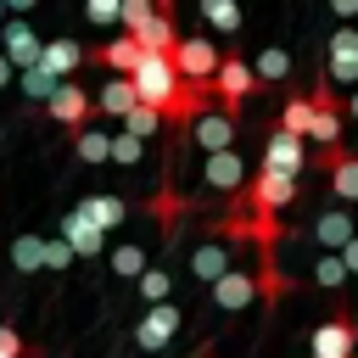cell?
<instances>
[{
	"label": "cell",
	"instance_id": "cell-30",
	"mask_svg": "<svg viewBox=\"0 0 358 358\" xmlns=\"http://www.w3.org/2000/svg\"><path fill=\"white\" fill-rule=\"evenodd\" d=\"M162 129V112H151V106H134L129 117H123V134H134L140 145H145V134H157Z\"/></svg>",
	"mask_w": 358,
	"mask_h": 358
},
{
	"label": "cell",
	"instance_id": "cell-18",
	"mask_svg": "<svg viewBox=\"0 0 358 358\" xmlns=\"http://www.w3.org/2000/svg\"><path fill=\"white\" fill-rule=\"evenodd\" d=\"M39 67H45V73H50L56 84H67V78H73V73L84 67V45H73V39H50V45H45V62H39Z\"/></svg>",
	"mask_w": 358,
	"mask_h": 358
},
{
	"label": "cell",
	"instance_id": "cell-21",
	"mask_svg": "<svg viewBox=\"0 0 358 358\" xmlns=\"http://www.w3.org/2000/svg\"><path fill=\"white\" fill-rule=\"evenodd\" d=\"M185 213H190V201L162 179V190H157V201H151V218H162V235H168V241H173V229H179V218H185Z\"/></svg>",
	"mask_w": 358,
	"mask_h": 358
},
{
	"label": "cell",
	"instance_id": "cell-40",
	"mask_svg": "<svg viewBox=\"0 0 358 358\" xmlns=\"http://www.w3.org/2000/svg\"><path fill=\"white\" fill-rule=\"evenodd\" d=\"M347 117H358V90H352V95H347Z\"/></svg>",
	"mask_w": 358,
	"mask_h": 358
},
{
	"label": "cell",
	"instance_id": "cell-27",
	"mask_svg": "<svg viewBox=\"0 0 358 358\" xmlns=\"http://www.w3.org/2000/svg\"><path fill=\"white\" fill-rule=\"evenodd\" d=\"M84 207H90V218H95L101 229H112V224H123V218H129V207H123V196H90Z\"/></svg>",
	"mask_w": 358,
	"mask_h": 358
},
{
	"label": "cell",
	"instance_id": "cell-22",
	"mask_svg": "<svg viewBox=\"0 0 358 358\" xmlns=\"http://www.w3.org/2000/svg\"><path fill=\"white\" fill-rule=\"evenodd\" d=\"M308 123H313V106H308V95H291V101L280 106V134H291V140H308Z\"/></svg>",
	"mask_w": 358,
	"mask_h": 358
},
{
	"label": "cell",
	"instance_id": "cell-24",
	"mask_svg": "<svg viewBox=\"0 0 358 358\" xmlns=\"http://www.w3.org/2000/svg\"><path fill=\"white\" fill-rule=\"evenodd\" d=\"M11 263H17L22 274H39V268H45V235H17V241H11Z\"/></svg>",
	"mask_w": 358,
	"mask_h": 358
},
{
	"label": "cell",
	"instance_id": "cell-10",
	"mask_svg": "<svg viewBox=\"0 0 358 358\" xmlns=\"http://www.w3.org/2000/svg\"><path fill=\"white\" fill-rule=\"evenodd\" d=\"M179 308L173 302H157V308H145V319L134 324V347H145V352H157V347H168L173 341V330H179Z\"/></svg>",
	"mask_w": 358,
	"mask_h": 358
},
{
	"label": "cell",
	"instance_id": "cell-7",
	"mask_svg": "<svg viewBox=\"0 0 358 358\" xmlns=\"http://www.w3.org/2000/svg\"><path fill=\"white\" fill-rule=\"evenodd\" d=\"M313 168H319V173H330L336 201H358V151H347V145L319 151V157H313Z\"/></svg>",
	"mask_w": 358,
	"mask_h": 358
},
{
	"label": "cell",
	"instance_id": "cell-17",
	"mask_svg": "<svg viewBox=\"0 0 358 358\" xmlns=\"http://www.w3.org/2000/svg\"><path fill=\"white\" fill-rule=\"evenodd\" d=\"M229 268H235V263H229V246H224L218 235H213V241H201V246L190 252V274H196V280H207V285H213V280H224Z\"/></svg>",
	"mask_w": 358,
	"mask_h": 358
},
{
	"label": "cell",
	"instance_id": "cell-14",
	"mask_svg": "<svg viewBox=\"0 0 358 358\" xmlns=\"http://www.w3.org/2000/svg\"><path fill=\"white\" fill-rule=\"evenodd\" d=\"M190 134H196V145L207 151V157H218V151H235V117H224V112H201L196 123H190Z\"/></svg>",
	"mask_w": 358,
	"mask_h": 358
},
{
	"label": "cell",
	"instance_id": "cell-23",
	"mask_svg": "<svg viewBox=\"0 0 358 358\" xmlns=\"http://www.w3.org/2000/svg\"><path fill=\"white\" fill-rule=\"evenodd\" d=\"M73 151H78L84 162H112V134H101V129L90 123V129L73 134Z\"/></svg>",
	"mask_w": 358,
	"mask_h": 358
},
{
	"label": "cell",
	"instance_id": "cell-5",
	"mask_svg": "<svg viewBox=\"0 0 358 358\" xmlns=\"http://www.w3.org/2000/svg\"><path fill=\"white\" fill-rule=\"evenodd\" d=\"M62 241H67V252L73 257H101V246H106V229L90 218V207L78 201L67 218H62Z\"/></svg>",
	"mask_w": 358,
	"mask_h": 358
},
{
	"label": "cell",
	"instance_id": "cell-19",
	"mask_svg": "<svg viewBox=\"0 0 358 358\" xmlns=\"http://www.w3.org/2000/svg\"><path fill=\"white\" fill-rule=\"evenodd\" d=\"M313 241H319L324 252H341V246L352 241V218H347L341 207H324V213L313 218Z\"/></svg>",
	"mask_w": 358,
	"mask_h": 358
},
{
	"label": "cell",
	"instance_id": "cell-8",
	"mask_svg": "<svg viewBox=\"0 0 358 358\" xmlns=\"http://www.w3.org/2000/svg\"><path fill=\"white\" fill-rule=\"evenodd\" d=\"M0 45H6V50H0V56H6V62H17V67H22V73H28V67H39V62H45V39H39V34H34V28H28V22H22V17H11V22H6V28H0Z\"/></svg>",
	"mask_w": 358,
	"mask_h": 358
},
{
	"label": "cell",
	"instance_id": "cell-28",
	"mask_svg": "<svg viewBox=\"0 0 358 358\" xmlns=\"http://www.w3.org/2000/svg\"><path fill=\"white\" fill-rule=\"evenodd\" d=\"M134 285H140V296L157 308V302H168V291H173V274H168V268H145Z\"/></svg>",
	"mask_w": 358,
	"mask_h": 358
},
{
	"label": "cell",
	"instance_id": "cell-15",
	"mask_svg": "<svg viewBox=\"0 0 358 358\" xmlns=\"http://www.w3.org/2000/svg\"><path fill=\"white\" fill-rule=\"evenodd\" d=\"M201 179H207V190L241 196V190H246V162H241L235 151H218V157H207V162H201Z\"/></svg>",
	"mask_w": 358,
	"mask_h": 358
},
{
	"label": "cell",
	"instance_id": "cell-4",
	"mask_svg": "<svg viewBox=\"0 0 358 358\" xmlns=\"http://www.w3.org/2000/svg\"><path fill=\"white\" fill-rule=\"evenodd\" d=\"M218 45L207 39V34H190V39H179V50H173V67H179V78L185 84H213L218 78Z\"/></svg>",
	"mask_w": 358,
	"mask_h": 358
},
{
	"label": "cell",
	"instance_id": "cell-13",
	"mask_svg": "<svg viewBox=\"0 0 358 358\" xmlns=\"http://www.w3.org/2000/svg\"><path fill=\"white\" fill-rule=\"evenodd\" d=\"M263 168H274V173H285V179H296L302 168H308V140H291V134H268L263 140Z\"/></svg>",
	"mask_w": 358,
	"mask_h": 358
},
{
	"label": "cell",
	"instance_id": "cell-26",
	"mask_svg": "<svg viewBox=\"0 0 358 358\" xmlns=\"http://www.w3.org/2000/svg\"><path fill=\"white\" fill-rule=\"evenodd\" d=\"M157 17V0H123L117 6V22H123V34L134 39V34H145V22Z\"/></svg>",
	"mask_w": 358,
	"mask_h": 358
},
{
	"label": "cell",
	"instance_id": "cell-3",
	"mask_svg": "<svg viewBox=\"0 0 358 358\" xmlns=\"http://www.w3.org/2000/svg\"><path fill=\"white\" fill-rule=\"evenodd\" d=\"M313 358H358V319H352V308H336L324 324H313Z\"/></svg>",
	"mask_w": 358,
	"mask_h": 358
},
{
	"label": "cell",
	"instance_id": "cell-41",
	"mask_svg": "<svg viewBox=\"0 0 358 358\" xmlns=\"http://www.w3.org/2000/svg\"><path fill=\"white\" fill-rule=\"evenodd\" d=\"M6 22H11V11H6V0H0V28H6Z\"/></svg>",
	"mask_w": 358,
	"mask_h": 358
},
{
	"label": "cell",
	"instance_id": "cell-16",
	"mask_svg": "<svg viewBox=\"0 0 358 358\" xmlns=\"http://www.w3.org/2000/svg\"><path fill=\"white\" fill-rule=\"evenodd\" d=\"M252 280H257V302H280V296H291V274L280 268V252H257Z\"/></svg>",
	"mask_w": 358,
	"mask_h": 358
},
{
	"label": "cell",
	"instance_id": "cell-6",
	"mask_svg": "<svg viewBox=\"0 0 358 358\" xmlns=\"http://www.w3.org/2000/svg\"><path fill=\"white\" fill-rule=\"evenodd\" d=\"M324 78L330 84H358V28H336L324 45Z\"/></svg>",
	"mask_w": 358,
	"mask_h": 358
},
{
	"label": "cell",
	"instance_id": "cell-20",
	"mask_svg": "<svg viewBox=\"0 0 358 358\" xmlns=\"http://www.w3.org/2000/svg\"><path fill=\"white\" fill-rule=\"evenodd\" d=\"M95 106H101V112H112V117H129V112L140 106V95H134V84H129V78H106V84H101V95H95Z\"/></svg>",
	"mask_w": 358,
	"mask_h": 358
},
{
	"label": "cell",
	"instance_id": "cell-38",
	"mask_svg": "<svg viewBox=\"0 0 358 358\" xmlns=\"http://www.w3.org/2000/svg\"><path fill=\"white\" fill-rule=\"evenodd\" d=\"M336 257H341V263H347V274H358V235H352V241H347V246H341V252H336Z\"/></svg>",
	"mask_w": 358,
	"mask_h": 358
},
{
	"label": "cell",
	"instance_id": "cell-36",
	"mask_svg": "<svg viewBox=\"0 0 358 358\" xmlns=\"http://www.w3.org/2000/svg\"><path fill=\"white\" fill-rule=\"evenodd\" d=\"M67 263H73L67 241H62V235H45V268H67Z\"/></svg>",
	"mask_w": 358,
	"mask_h": 358
},
{
	"label": "cell",
	"instance_id": "cell-9",
	"mask_svg": "<svg viewBox=\"0 0 358 358\" xmlns=\"http://www.w3.org/2000/svg\"><path fill=\"white\" fill-rule=\"evenodd\" d=\"M207 296H213V308L241 313V308H252V302H257V280H252V268H229L224 280H213V285H207Z\"/></svg>",
	"mask_w": 358,
	"mask_h": 358
},
{
	"label": "cell",
	"instance_id": "cell-33",
	"mask_svg": "<svg viewBox=\"0 0 358 358\" xmlns=\"http://www.w3.org/2000/svg\"><path fill=\"white\" fill-rule=\"evenodd\" d=\"M56 90H62V84H56L45 67H28V73H22V95H34V101H50Z\"/></svg>",
	"mask_w": 358,
	"mask_h": 358
},
{
	"label": "cell",
	"instance_id": "cell-1",
	"mask_svg": "<svg viewBox=\"0 0 358 358\" xmlns=\"http://www.w3.org/2000/svg\"><path fill=\"white\" fill-rule=\"evenodd\" d=\"M252 90H257V78H252V62H246V56H235V50H224V62H218V78H213V101H218V112L241 123V106H246V95H252Z\"/></svg>",
	"mask_w": 358,
	"mask_h": 358
},
{
	"label": "cell",
	"instance_id": "cell-35",
	"mask_svg": "<svg viewBox=\"0 0 358 358\" xmlns=\"http://www.w3.org/2000/svg\"><path fill=\"white\" fill-rule=\"evenodd\" d=\"M140 151H145V145H140L134 134H112V162H123V168H134V162H140Z\"/></svg>",
	"mask_w": 358,
	"mask_h": 358
},
{
	"label": "cell",
	"instance_id": "cell-2",
	"mask_svg": "<svg viewBox=\"0 0 358 358\" xmlns=\"http://www.w3.org/2000/svg\"><path fill=\"white\" fill-rule=\"evenodd\" d=\"M291 201H296V179H285L274 168H257L246 179V190H241V207L246 213H274L280 218V207H291Z\"/></svg>",
	"mask_w": 358,
	"mask_h": 358
},
{
	"label": "cell",
	"instance_id": "cell-39",
	"mask_svg": "<svg viewBox=\"0 0 358 358\" xmlns=\"http://www.w3.org/2000/svg\"><path fill=\"white\" fill-rule=\"evenodd\" d=\"M6 84H11V62L0 56V90H6Z\"/></svg>",
	"mask_w": 358,
	"mask_h": 358
},
{
	"label": "cell",
	"instance_id": "cell-25",
	"mask_svg": "<svg viewBox=\"0 0 358 358\" xmlns=\"http://www.w3.org/2000/svg\"><path fill=\"white\" fill-rule=\"evenodd\" d=\"M347 280H352V274H347V263H341L336 252H319V257H313V285H324V291H341Z\"/></svg>",
	"mask_w": 358,
	"mask_h": 358
},
{
	"label": "cell",
	"instance_id": "cell-31",
	"mask_svg": "<svg viewBox=\"0 0 358 358\" xmlns=\"http://www.w3.org/2000/svg\"><path fill=\"white\" fill-rule=\"evenodd\" d=\"M201 17H207L213 28H224V34H235V28H241V6H229V0H207V6H201Z\"/></svg>",
	"mask_w": 358,
	"mask_h": 358
},
{
	"label": "cell",
	"instance_id": "cell-11",
	"mask_svg": "<svg viewBox=\"0 0 358 358\" xmlns=\"http://www.w3.org/2000/svg\"><path fill=\"white\" fill-rule=\"evenodd\" d=\"M90 62L112 67L117 78H134V73H140V62H145V50H140V39L117 34V39H106V45H90Z\"/></svg>",
	"mask_w": 358,
	"mask_h": 358
},
{
	"label": "cell",
	"instance_id": "cell-32",
	"mask_svg": "<svg viewBox=\"0 0 358 358\" xmlns=\"http://www.w3.org/2000/svg\"><path fill=\"white\" fill-rule=\"evenodd\" d=\"M112 268H117L123 280H140V274H145V252H140V246H112Z\"/></svg>",
	"mask_w": 358,
	"mask_h": 358
},
{
	"label": "cell",
	"instance_id": "cell-37",
	"mask_svg": "<svg viewBox=\"0 0 358 358\" xmlns=\"http://www.w3.org/2000/svg\"><path fill=\"white\" fill-rule=\"evenodd\" d=\"M84 11H90V22H112L117 17V0H90Z\"/></svg>",
	"mask_w": 358,
	"mask_h": 358
},
{
	"label": "cell",
	"instance_id": "cell-12",
	"mask_svg": "<svg viewBox=\"0 0 358 358\" xmlns=\"http://www.w3.org/2000/svg\"><path fill=\"white\" fill-rule=\"evenodd\" d=\"M45 112H50V123H62V129H90V90H78V84H62L50 101H45Z\"/></svg>",
	"mask_w": 358,
	"mask_h": 358
},
{
	"label": "cell",
	"instance_id": "cell-29",
	"mask_svg": "<svg viewBox=\"0 0 358 358\" xmlns=\"http://www.w3.org/2000/svg\"><path fill=\"white\" fill-rule=\"evenodd\" d=\"M285 73H291V56H285V50H274V45H268V50H257L252 78H285Z\"/></svg>",
	"mask_w": 358,
	"mask_h": 358
},
{
	"label": "cell",
	"instance_id": "cell-42",
	"mask_svg": "<svg viewBox=\"0 0 358 358\" xmlns=\"http://www.w3.org/2000/svg\"><path fill=\"white\" fill-rule=\"evenodd\" d=\"M190 358H213V347H201V352H190Z\"/></svg>",
	"mask_w": 358,
	"mask_h": 358
},
{
	"label": "cell",
	"instance_id": "cell-34",
	"mask_svg": "<svg viewBox=\"0 0 358 358\" xmlns=\"http://www.w3.org/2000/svg\"><path fill=\"white\" fill-rule=\"evenodd\" d=\"M0 358H34V347L22 341L17 324H0Z\"/></svg>",
	"mask_w": 358,
	"mask_h": 358
}]
</instances>
